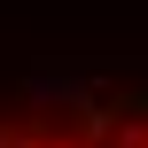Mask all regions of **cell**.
Wrapping results in <instances>:
<instances>
[{
	"instance_id": "obj_1",
	"label": "cell",
	"mask_w": 148,
	"mask_h": 148,
	"mask_svg": "<svg viewBox=\"0 0 148 148\" xmlns=\"http://www.w3.org/2000/svg\"><path fill=\"white\" fill-rule=\"evenodd\" d=\"M0 148H148V109H31V117H0Z\"/></svg>"
}]
</instances>
